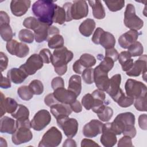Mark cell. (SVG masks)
<instances>
[{
	"instance_id": "cell-7",
	"label": "cell",
	"mask_w": 147,
	"mask_h": 147,
	"mask_svg": "<svg viewBox=\"0 0 147 147\" xmlns=\"http://www.w3.org/2000/svg\"><path fill=\"white\" fill-rule=\"evenodd\" d=\"M51 121L49 112L45 109L37 111L30 121L31 127L36 131L43 130Z\"/></svg>"
},
{
	"instance_id": "cell-58",
	"label": "cell",
	"mask_w": 147,
	"mask_h": 147,
	"mask_svg": "<svg viewBox=\"0 0 147 147\" xmlns=\"http://www.w3.org/2000/svg\"><path fill=\"white\" fill-rule=\"evenodd\" d=\"M1 84H0L1 88L6 89L11 87V82H10L11 80L8 78H7L3 77L2 74H1Z\"/></svg>"
},
{
	"instance_id": "cell-4",
	"label": "cell",
	"mask_w": 147,
	"mask_h": 147,
	"mask_svg": "<svg viewBox=\"0 0 147 147\" xmlns=\"http://www.w3.org/2000/svg\"><path fill=\"white\" fill-rule=\"evenodd\" d=\"M74 57V53L69 51L66 47H63L56 49L53 52L51 63L54 68L67 65V64L72 60Z\"/></svg>"
},
{
	"instance_id": "cell-12",
	"label": "cell",
	"mask_w": 147,
	"mask_h": 147,
	"mask_svg": "<svg viewBox=\"0 0 147 147\" xmlns=\"http://www.w3.org/2000/svg\"><path fill=\"white\" fill-rule=\"evenodd\" d=\"M33 138V134L30 128L26 126L17 127L12 134L11 140L14 144L20 145L30 141Z\"/></svg>"
},
{
	"instance_id": "cell-8",
	"label": "cell",
	"mask_w": 147,
	"mask_h": 147,
	"mask_svg": "<svg viewBox=\"0 0 147 147\" xmlns=\"http://www.w3.org/2000/svg\"><path fill=\"white\" fill-rule=\"evenodd\" d=\"M57 123L68 138L74 137L78 132V122L75 118H71L68 117L60 118L57 119Z\"/></svg>"
},
{
	"instance_id": "cell-34",
	"label": "cell",
	"mask_w": 147,
	"mask_h": 147,
	"mask_svg": "<svg viewBox=\"0 0 147 147\" xmlns=\"http://www.w3.org/2000/svg\"><path fill=\"white\" fill-rule=\"evenodd\" d=\"M78 61L84 69L94 66L96 63V59L95 57L88 53L82 55Z\"/></svg>"
},
{
	"instance_id": "cell-41",
	"label": "cell",
	"mask_w": 147,
	"mask_h": 147,
	"mask_svg": "<svg viewBox=\"0 0 147 147\" xmlns=\"http://www.w3.org/2000/svg\"><path fill=\"white\" fill-rule=\"evenodd\" d=\"M17 94L20 98L24 100H29L33 96V94L29 86H22L20 87L17 90Z\"/></svg>"
},
{
	"instance_id": "cell-33",
	"label": "cell",
	"mask_w": 147,
	"mask_h": 147,
	"mask_svg": "<svg viewBox=\"0 0 147 147\" xmlns=\"http://www.w3.org/2000/svg\"><path fill=\"white\" fill-rule=\"evenodd\" d=\"M11 116L19 121H24L29 119V111L28 109L24 105H18L16 111L11 114Z\"/></svg>"
},
{
	"instance_id": "cell-15",
	"label": "cell",
	"mask_w": 147,
	"mask_h": 147,
	"mask_svg": "<svg viewBox=\"0 0 147 147\" xmlns=\"http://www.w3.org/2000/svg\"><path fill=\"white\" fill-rule=\"evenodd\" d=\"M146 55H144L137 60L133 63L132 67L126 72L129 76L136 77L142 74H146Z\"/></svg>"
},
{
	"instance_id": "cell-6",
	"label": "cell",
	"mask_w": 147,
	"mask_h": 147,
	"mask_svg": "<svg viewBox=\"0 0 147 147\" xmlns=\"http://www.w3.org/2000/svg\"><path fill=\"white\" fill-rule=\"evenodd\" d=\"M125 88L126 95L134 99L142 95H146L147 88L141 82L129 79L125 83Z\"/></svg>"
},
{
	"instance_id": "cell-63",
	"label": "cell",
	"mask_w": 147,
	"mask_h": 147,
	"mask_svg": "<svg viewBox=\"0 0 147 147\" xmlns=\"http://www.w3.org/2000/svg\"><path fill=\"white\" fill-rule=\"evenodd\" d=\"M63 146H76V142L75 140H74L73 139H72L71 138H67V140H65V141L64 142V144L63 145Z\"/></svg>"
},
{
	"instance_id": "cell-26",
	"label": "cell",
	"mask_w": 147,
	"mask_h": 147,
	"mask_svg": "<svg viewBox=\"0 0 147 147\" xmlns=\"http://www.w3.org/2000/svg\"><path fill=\"white\" fill-rule=\"evenodd\" d=\"M98 44L101 45L105 49L113 48L115 44V39L111 33L103 30L100 35Z\"/></svg>"
},
{
	"instance_id": "cell-48",
	"label": "cell",
	"mask_w": 147,
	"mask_h": 147,
	"mask_svg": "<svg viewBox=\"0 0 147 147\" xmlns=\"http://www.w3.org/2000/svg\"><path fill=\"white\" fill-rule=\"evenodd\" d=\"M94 98L91 94L88 93L86 94L82 99V104L84 106V107L87 110H89L92 108L94 106Z\"/></svg>"
},
{
	"instance_id": "cell-35",
	"label": "cell",
	"mask_w": 147,
	"mask_h": 147,
	"mask_svg": "<svg viewBox=\"0 0 147 147\" xmlns=\"http://www.w3.org/2000/svg\"><path fill=\"white\" fill-rule=\"evenodd\" d=\"M134 99L133 98L126 96L125 93L122 91L118 95L114 102H117L118 105L121 107H127L132 105L134 103Z\"/></svg>"
},
{
	"instance_id": "cell-44",
	"label": "cell",
	"mask_w": 147,
	"mask_h": 147,
	"mask_svg": "<svg viewBox=\"0 0 147 147\" xmlns=\"http://www.w3.org/2000/svg\"><path fill=\"white\" fill-rule=\"evenodd\" d=\"M114 61L113 59L105 56L98 66L101 71L108 73L114 67Z\"/></svg>"
},
{
	"instance_id": "cell-18",
	"label": "cell",
	"mask_w": 147,
	"mask_h": 147,
	"mask_svg": "<svg viewBox=\"0 0 147 147\" xmlns=\"http://www.w3.org/2000/svg\"><path fill=\"white\" fill-rule=\"evenodd\" d=\"M31 1L27 0H13L10 2V9L12 14L17 17L24 15L30 6Z\"/></svg>"
},
{
	"instance_id": "cell-43",
	"label": "cell",
	"mask_w": 147,
	"mask_h": 147,
	"mask_svg": "<svg viewBox=\"0 0 147 147\" xmlns=\"http://www.w3.org/2000/svg\"><path fill=\"white\" fill-rule=\"evenodd\" d=\"M28 86L34 95H41L44 91L43 84L39 80L35 79L31 81Z\"/></svg>"
},
{
	"instance_id": "cell-21",
	"label": "cell",
	"mask_w": 147,
	"mask_h": 147,
	"mask_svg": "<svg viewBox=\"0 0 147 147\" xmlns=\"http://www.w3.org/2000/svg\"><path fill=\"white\" fill-rule=\"evenodd\" d=\"M139 36L137 31L130 30L122 34L118 38V44L123 49H127L130 45L137 41Z\"/></svg>"
},
{
	"instance_id": "cell-3",
	"label": "cell",
	"mask_w": 147,
	"mask_h": 147,
	"mask_svg": "<svg viewBox=\"0 0 147 147\" xmlns=\"http://www.w3.org/2000/svg\"><path fill=\"white\" fill-rule=\"evenodd\" d=\"M123 22L127 28L136 31L140 30L144 26V21L136 15L135 7L131 3H129L126 6Z\"/></svg>"
},
{
	"instance_id": "cell-9",
	"label": "cell",
	"mask_w": 147,
	"mask_h": 147,
	"mask_svg": "<svg viewBox=\"0 0 147 147\" xmlns=\"http://www.w3.org/2000/svg\"><path fill=\"white\" fill-rule=\"evenodd\" d=\"M43 66V61L39 55L34 53L31 55L26 61L20 67V68L25 72L28 75H34L37 71Z\"/></svg>"
},
{
	"instance_id": "cell-61",
	"label": "cell",
	"mask_w": 147,
	"mask_h": 147,
	"mask_svg": "<svg viewBox=\"0 0 147 147\" xmlns=\"http://www.w3.org/2000/svg\"><path fill=\"white\" fill-rule=\"evenodd\" d=\"M72 68H73V71L75 73L78 74H81L83 72V71L84 70V69L82 67V66L79 63L78 60L74 63L72 66Z\"/></svg>"
},
{
	"instance_id": "cell-17",
	"label": "cell",
	"mask_w": 147,
	"mask_h": 147,
	"mask_svg": "<svg viewBox=\"0 0 147 147\" xmlns=\"http://www.w3.org/2000/svg\"><path fill=\"white\" fill-rule=\"evenodd\" d=\"M121 82V75L120 74H116L113 76L109 79V83L106 92L111 96L114 100H115L118 95L122 91L120 88Z\"/></svg>"
},
{
	"instance_id": "cell-37",
	"label": "cell",
	"mask_w": 147,
	"mask_h": 147,
	"mask_svg": "<svg viewBox=\"0 0 147 147\" xmlns=\"http://www.w3.org/2000/svg\"><path fill=\"white\" fill-rule=\"evenodd\" d=\"M0 34L2 38L7 42L11 40L14 35L9 24H0Z\"/></svg>"
},
{
	"instance_id": "cell-28",
	"label": "cell",
	"mask_w": 147,
	"mask_h": 147,
	"mask_svg": "<svg viewBox=\"0 0 147 147\" xmlns=\"http://www.w3.org/2000/svg\"><path fill=\"white\" fill-rule=\"evenodd\" d=\"M118 61L123 71H128L133 66V60L128 51H122L118 56Z\"/></svg>"
},
{
	"instance_id": "cell-62",
	"label": "cell",
	"mask_w": 147,
	"mask_h": 147,
	"mask_svg": "<svg viewBox=\"0 0 147 147\" xmlns=\"http://www.w3.org/2000/svg\"><path fill=\"white\" fill-rule=\"evenodd\" d=\"M54 68H55V71L56 72L57 74H58L60 76H62V75H64L65 74V72H67V65Z\"/></svg>"
},
{
	"instance_id": "cell-51",
	"label": "cell",
	"mask_w": 147,
	"mask_h": 147,
	"mask_svg": "<svg viewBox=\"0 0 147 147\" xmlns=\"http://www.w3.org/2000/svg\"><path fill=\"white\" fill-rule=\"evenodd\" d=\"M51 86L53 90H55L57 88L64 87V80L62 78H61L60 76L55 77L52 80Z\"/></svg>"
},
{
	"instance_id": "cell-13",
	"label": "cell",
	"mask_w": 147,
	"mask_h": 147,
	"mask_svg": "<svg viewBox=\"0 0 147 147\" xmlns=\"http://www.w3.org/2000/svg\"><path fill=\"white\" fill-rule=\"evenodd\" d=\"M53 94L55 98L59 103L69 105L74 102L77 98L75 93L68 90H66L64 87L55 90Z\"/></svg>"
},
{
	"instance_id": "cell-49",
	"label": "cell",
	"mask_w": 147,
	"mask_h": 147,
	"mask_svg": "<svg viewBox=\"0 0 147 147\" xmlns=\"http://www.w3.org/2000/svg\"><path fill=\"white\" fill-rule=\"evenodd\" d=\"M39 56H40L41 60H42L43 63L46 64H49L51 62L52 59V53L51 51L47 48H44L41 49L39 52Z\"/></svg>"
},
{
	"instance_id": "cell-45",
	"label": "cell",
	"mask_w": 147,
	"mask_h": 147,
	"mask_svg": "<svg viewBox=\"0 0 147 147\" xmlns=\"http://www.w3.org/2000/svg\"><path fill=\"white\" fill-rule=\"evenodd\" d=\"M40 23L41 22L35 17H29L24 20L23 22V25L28 29L34 30L38 27Z\"/></svg>"
},
{
	"instance_id": "cell-1",
	"label": "cell",
	"mask_w": 147,
	"mask_h": 147,
	"mask_svg": "<svg viewBox=\"0 0 147 147\" xmlns=\"http://www.w3.org/2000/svg\"><path fill=\"white\" fill-rule=\"evenodd\" d=\"M57 6L54 1L40 0L33 4L32 10L40 22L51 26L53 22V16Z\"/></svg>"
},
{
	"instance_id": "cell-50",
	"label": "cell",
	"mask_w": 147,
	"mask_h": 147,
	"mask_svg": "<svg viewBox=\"0 0 147 147\" xmlns=\"http://www.w3.org/2000/svg\"><path fill=\"white\" fill-rule=\"evenodd\" d=\"M133 146L131 138L126 136H123L118 143V147H131Z\"/></svg>"
},
{
	"instance_id": "cell-25",
	"label": "cell",
	"mask_w": 147,
	"mask_h": 147,
	"mask_svg": "<svg viewBox=\"0 0 147 147\" xmlns=\"http://www.w3.org/2000/svg\"><path fill=\"white\" fill-rule=\"evenodd\" d=\"M49 25L41 22L38 27L34 30V38L37 42L40 43L49 39Z\"/></svg>"
},
{
	"instance_id": "cell-59",
	"label": "cell",
	"mask_w": 147,
	"mask_h": 147,
	"mask_svg": "<svg viewBox=\"0 0 147 147\" xmlns=\"http://www.w3.org/2000/svg\"><path fill=\"white\" fill-rule=\"evenodd\" d=\"M72 111H74L75 113H78L82 111V106L81 105L79 101L76 100L74 102L72 103L71 105H69Z\"/></svg>"
},
{
	"instance_id": "cell-42",
	"label": "cell",
	"mask_w": 147,
	"mask_h": 147,
	"mask_svg": "<svg viewBox=\"0 0 147 147\" xmlns=\"http://www.w3.org/2000/svg\"><path fill=\"white\" fill-rule=\"evenodd\" d=\"M110 11L115 12L121 10L125 5V1H104Z\"/></svg>"
},
{
	"instance_id": "cell-32",
	"label": "cell",
	"mask_w": 147,
	"mask_h": 147,
	"mask_svg": "<svg viewBox=\"0 0 147 147\" xmlns=\"http://www.w3.org/2000/svg\"><path fill=\"white\" fill-rule=\"evenodd\" d=\"M96 113L99 119L103 122H107L113 117V110L111 107L104 105L98 110Z\"/></svg>"
},
{
	"instance_id": "cell-52",
	"label": "cell",
	"mask_w": 147,
	"mask_h": 147,
	"mask_svg": "<svg viewBox=\"0 0 147 147\" xmlns=\"http://www.w3.org/2000/svg\"><path fill=\"white\" fill-rule=\"evenodd\" d=\"M118 56H119L118 52L114 48L106 49L105 51V56L111 58V59H113L114 61H116L118 60Z\"/></svg>"
},
{
	"instance_id": "cell-38",
	"label": "cell",
	"mask_w": 147,
	"mask_h": 147,
	"mask_svg": "<svg viewBox=\"0 0 147 147\" xmlns=\"http://www.w3.org/2000/svg\"><path fill=\"white\" fill-rule=\"evenodd\" d=\"M128 52L132 57L141 56L144 52V48L141 43L136 41L127 48Z\"/></svg>"
},
{
	"instance_id": "cell-14",
	"label": "cell",
	"mask_w": 147,
	"mask_h": 147,
	"mask_svg": "<svg viewBox=\"0 0 147 147\" xmlns=\"http://www.w3.org/2000/svg\"><path fill=\"white\" fill-rule=\"evenodd\" d=\"M103 123L96 119H92L83 128V134L87 138H93L102 133Z\"/></svg>"
},
{
	"instance_id": "cell-10",
	"label": "cell",
	"mask_w": 147,
	"mask_h": 147,
	"mask_svg": "<svg viewBox=\"0 0 147 147\" xmlns=\"http://www.w3.org/2000/svg\"><path fill=\"white\" fill-rule=\"evenodd\" d=\"M88 7L86 1H74L70 8V18L72 20H80L87 16Z\"/></svg>"
},
{
	"instance_id": "cell-56",
	"label": "cell",
	"mask_w": 147,
	"mask_h": 147,
	"mask_svg": "<svg viewBox=\"0 0 147 147\" xmlns=\"http://www.w3.org/2000/svg\"><path fill=\"white\" fill-rule=\"evenodd\" d=\"M146 119H147V117L146 114H141L138 117V125L140 128L142 130H146L147 129Z\"/></svg>"
},
{
	"instance_id": "cell-46",
	"label": "cell",
	"mask_w": 147,
	"mask_h": 147,
	"mask_svg": "<svg viewBox=\"0 0 147 147\" xmlns=\"http://www.w3.org/2000/svg\"><path fill=\"white\" fill-rule=\"evenodd\" d=\"M134 105L140 111H146V95H142L135 98Z\"/></svg>"
},
{
	"instance_id": "cell-54",
	"label": "cell",
	"mask_w": 147,
	"mask_h": 147,
	"mask_svg": "<svg viewBox=\"0 0 147 147\" xmlns=\"http://www.w3.org/2000/svg\"><path fill=\"white\" fill-rule=\"evenodd\" d=\"M44 103L45 105L49 107H51L54 104H56L57 103H59L56 99L55 98L53 94L51 93L48 94L44 98Z\"/></svg>"
},
{
	"instance_id": "cell-36",
	"label": "cell",
	"mask_w": 147,
	"mask_h": 147,
	"mask_svg": "<svg viewBox=\"0 0 147 147\" xmlns=\"http://www.w3.org/2000/svg\"><path fill=\"white\" fill-rule=\"evenodd\" d=\"M48 45L51 49H58L64 47V38L59 34L52 36L48 40Z\"/></svg>"
},
{
	"instance_id": "cell-16",
	"label": "cell",
	"mask_w": 147,
	"mask_h": 147,
	"mask_svg": "<svg viewBox=\"0 0 147 147\" xmlns=\"http://www.w3.org/2000/svg\"><path fill=\"white\" fill-rule=\"evenodd\" d=\"M94 80L98 89L103 91H106L109 83L108 74L106 72L101 71L98 66L94 68Z\"/></svg>"
},
{
	"instance_id": "cell-40",
	"label": "cell",
	"mask_w": 147,
	"mask_h": 147,
	"mask_svg": "<svg viewBox=\"0 0 147 147\" xmlns=\"http://www.w3.org/2000/svg\"><path fill=\"white\" fill-rule=\"evenodd\" d=\"M20 40L23 42L30 44L33 42L34 38V34L29 30L26 29H22L18 33Z\"/></svg>"
},
{
	"instance_id": "cell-11",
	"label": "cell",
	"mask_w": 147,
	"mask_h": 147,
	"mask_svg": "<svg viewBox=\"0 0 147 147\" xmlns=\"http://www.w3.org/2000/svg\"><path fill=\"white\" fill-rule=\"evenodd\" d=\"M6 48L9 53L20 58L26 57L29 53V48L26 44L18 42L16 40L7 42Z\"/></svg>"
},
{
	"instance_id": "cell-57",
	"label": "cell",
	"mask_w": 147,
	"mask_h": 147,
	"mask_svg": "<svg viewBox=\"0 0 147 147\" xmlns=\"http://www.w3.org/2000/svg\"><path fill=\"white\" fill-rule=\"evenodd\" d=\"M81 146L82 147H88V146H99V145L96 144L94 141L87 139V138H84L81 141Z\"/></svg>"
},
{
	"instance_id": "cell-23",
	"label": "cell",
	"mask_w": 147,
	"mask_h": 147,
	"mask_svg": "<svg viewBox=\"0 0 147 147\" xmlns=\"http://www.w3.org/2000/svg\"><path fill=\"white\" fill-rule=\"evenodd\" d=\"M7 76L14 84H20L26 79L28 75L20 68H13L8 71Z\"/></svg>"
},
{
	"instance_id": "cell-39",
	"label": "cell",
	"mask_w": 147,
	"mask_h": 147,
	"mask_svg": "<svg viewBox=\"0 0 147 147\" xmlns=\"http://www.w3.org/2000/svg\"><path fill=\"white\" fill-rule=\"evenodd\" d=\"M53 22L59 25H62L66 21V14L64 9L57 6L53 16Z\"/></svg>"
},
{
	"instance_id": "cell-29",
	"label": "cell",
	"mask_w": 147,
	"mask_h": 147,
	"mask_svg": "<svg viewBox=\"0 0 147 147\" xmlns=\"http://www.w3.org/2000/svg\"><path fill=\"white\" fill-rule=\"evenodd\" d=\"M68 90L79 96L82 91L81 78L78 75H74L71 76L68 82Z\"/></svg>"
},
{
	"instance_id": "cell-22",
	"label": "cell",
	"mask_w": 147,
	"mask_h": 147,
	"mask_svg": "<svg viewBox=\"0 0 147 147\" xmlns=\"http://www.w3.org/2000/svg\"><path fill=\"white\" fill-rule=\"evenodd\" d=\"M102 135L100 138V142L105 147H112L114 146L117 141L116 134L110 129L103 125Z\"/></svg>"
},
{
	"instance_id": "cell-55",
	"label": "cell",
	"mask_w": 147,
	"mask_h": 147,
	"mask_svg": "<svg viewBox=\"0 0 147 147\" xmlns=\"http://www.w3.org/2000/svg\"><path fill=\"white\" fill-rule=\"evenodd\" d=\"M136 133L137 131L136 127H134V125H132L126 128L122 132V134H123V136H129L132 138L136 136Z\"/></svg>"
},
{
	"instance_id": "cell-24",
	"label": "cell",
	"mask_w": 147,
	"mask_h": 147,
	"mask_svg": "<svg viewBox=\"0 0 147 147\" xmlns=\"http://www.w3.org/2000/svg\"><path fill=\"white\" fill-rule=\"evenodd\" d=\"M17 129L16 121L9 117L5 116L1 119L0 131L7 134H13Z\"/></svg>"
},
{
	"instance_id": "cell-31",
	"label": "cell",
	"mask_w": 147,
	"mask_h": 147,
	"mask_svg": "<svg viewBox=\"0 0 147 147\" xmlns=\"http://www.w3.org/2000/svg\"><path fill=\"white\" fill-rule=\"evenodd\" d=\"M92 96L94 98V103L92 110L94 113H96L98 110L103 105H104V102L106 99V95L104 91L100 90L99 89L95 90L91 94Z\"/></svg>"
},
{
	"instance_id": "cell-27",
	"label": "cell",
	"mask_w": 147,
	"mask_h": 147,
	"mask_svg": "<svg viewBox=\"0 0 147 147\" xmlns=\"http://www.w3.org/2000/svg\"><path fill=\"white\" fill-rule=\"evenodd\" d=\"M95 28V22L94 20L87 18L83 21L79 26L80 33L85 37L90 36Z\"/></svg>"
},
{
	"instance_id": "cell-5",
	"label": "cell",
	"mask_w": 147,
	"mask_h": 147,
	"mask_svg": "<svg viewBox=\"0 0 147 147\" xmlns=\"http://www.w3.org/2000/svg\"><path fill=\"white\" fill-rule=\"evenodd\" d=\"M61 140V133L56 127L52 126L43 135L38 146L39 147L57 146L60 144Z\"/></svg>"
},
{
	"instance_id": "cell-20",
	"label": "cell",
	"mask_w": 147,
	"mask_h": 147,
	"mask_svg": "<svg viewBox=\"0 0 147 147\" xmlns=\"http://www.w3.org/2000/svg\"><path fill=\"white\" fill-rule=\"evenodd\" d=\"M50 110L52 114L56 119L68 117L72 111L69 105L61 103H57L53 105L50 107Z\"/></svg>"
},
{
	"instance_id": "cell-47",
	"label": "cell",
	"mask_w": 147,
	"mask_h": 147,
	"mask_svg": "<svg viewBox=\"0 0 147 147\" xmlns=\"http://www.w3.org/2000/svg\"><path fill=\"white\" fill-rule=\"evenodd\" d=\"M94 69L88 68H86L82 73L83 80L86 84H91L94 83Z\"/></svg>"
},
{
	"instance_id": "cell-30",
	"label": "cell",
	"mask_w": 147,
	"mask_h": 147,
	"mask_svg": "<svg viewBox=\"0 0 147 147\" xmlns=\"http://www.w3.org/2000/svg\"><path fill=\"white\" fill-rule=\"evenodd\" d=\"M88 3L92 7L93 16L95 18L102 20L105 18L106 16L105 11L100 1H89Z\"/></svg>"
},
{
	"instance_id": "cell-19",
	"label": "cell",
	"mask_w": 147,
	"mask_h": 147,
	"mask_svg": "<svg viewBox=\"0 0 147 147\" xmlns=\"http://www.w3.org/2000/svg\"><path fill=\"white\" fill-rule=\"evenodd\" d=\"M17 102L11 98H5L2 92H1V117L6 113L13 114L17 109Z\"/></svg>"
},
{
	"instance_id": "cell-60",
	"label": "cell",
	"mask_w": 147,
	"mask_h": 147,
	"mask_svg": "<svg viewBox=\"0 0 147 147\" xmlns=\"http://www.w3.org/2000/svg\"><path fill=\"white\" fill-rule=\"evenodd\" d=\"M10 23V17L8 14L3 11H0V24H6Z\"/></svg>"
},
{
	"instance_id": "cell-2",
	"label": "cell",
	"mask_w": 147,
	"mask_h": 147,
	"mask_svg": "<svg viewBox=\"0 0 147 147\" xmlns=\"http://www.w3.org/2000/svg\"><path fill=\"white\" fill-rule=\"evenodd\" d=\"M135 116L130 112H126L119 114L113 122L107 123L103 126L111 130L116 135H120L127 127L134 125Z\"/></svg>"
},
{
	"instance_id": "cell-53",
	"label": "cell",
	"mask_w": 147,
	"mask_h": 147,
	"mask_svg": "<svg viewBox=\"0 0 147 147\" xmlns=\"http://www.w3.org/2000/svg\"><path fill=\"white\" fill-rule=\"evenodd\" d=\"M8 58L2 52H0V68L1 72L5 70L8 65Z\"/></svg>"
}]
</instances>
